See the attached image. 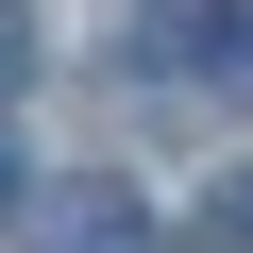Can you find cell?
Listing matches in <instances>:
<instances>
[{"label": "cell", "mask_w": 253, "mask_h": 253, "mask_svg": "<svg viewBox=\"0 0 253 253\" xmlns=\"http://www.w3.org/2000/svg\"><path fill=\"white\" fill-rule=\"evenodd\" d=\"M34 253H152V203L135 186H51L34 203Z\"/></svg>", "instance_id": "6da1fadb"}, {"label": "cell", "mask_w": 253, "mask_h": 253, "mask_svg": "<svg viewBox=\"0 0 253 253\" xmlns=\"http://www.w3.org/2000/svg\"><path fill=\"white\" fill-rule=\"evenodd\" d=\"M169 51H186L219 101H253V0H186V17H169Z\"/></svg>", "instance_id": "7a4b0ae2"}, {"label": "cell", "mask_w": 253, "mask_h": 253, "mask_svg": "<svg viewBox=\"0 0 253 253\" xmlns=\"http://www.w3.org/2000/svg\"><path fill=\"white\" fill-rule=\"evenodd\" d=\"M203 253H253V169H219V186H203Z\"/></svg>", "instance_id": "3957f363"}, {"label": "cell", "mask_w": 253, "mask_h": 253, "mask_svg": "<svg viewBox=\"0 0 253 253\" xmlns=\"http://www.w3.org/2000/svg\"><path fill=\"white\" fill-rule=\"evenodd\" d=\"M34 84V0H0V101Z\"/></svg>", "instance_id": "277c9868"}, {"label": "cell", "mask_w": 253, "mask_h": 253, "mask_svg": "<svg viewBox=\"0 0 253 253\" xmlns=\"http://www.w3.org/2000/svg\"><path fill=\"white\" fill-rule=\"evenodd\" d=\"M17 203H34V186H17V152H0V219H17Z\"/></svg>", "instance_id": "5b68a950"}]
</instances>
